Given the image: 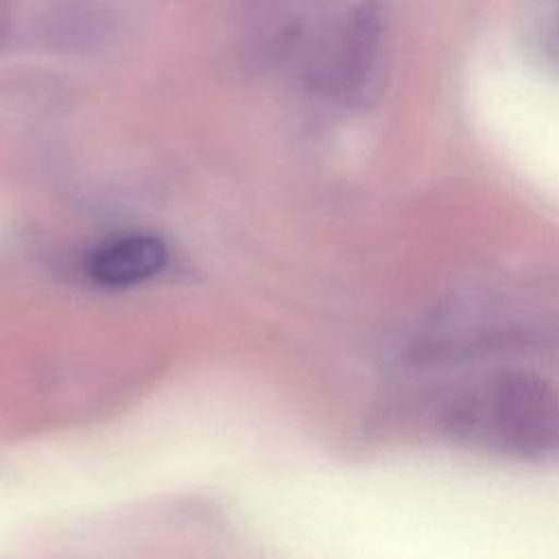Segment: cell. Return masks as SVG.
<instances>
[{
	"label": "cell",
	"mask_w": 559,
	"mask_h": 559,
	"mask_svg": "<svg viewBox=\"0 0 559 559\" xmlns=\"http://www.w3.org/2000/svg\"><path fill=\"white\" fill-rule=\"evenodd\" d=\"M445 421L469 445L544 456L559 448V393L533 376H504L456 400Z\"/></svg>",
	"instance_id": "cell-1"
},
{
	"label": "cell",
	"mask_w": 559,
	"mask_h": 559,
	"mask_svg": "<svg viewBox=\"0 0 559 559\" xmlns=\"http://www.w3.org/2000/svg\"><path fill=\"white\" fill-rule=\"evenodd\" d=\"M168 260L162 238L127 234L107 240L87 258V275L107 288H127L155 277Z\"/></svg>",
	"instance_id": "cell-2"
},
{
	"label": "cell",
	"mask_w": 559,
	"mask_h": 559,
	"mask_svg": "<svg viewBox=\"0 0 559 559\" xmlns=\"http://www.w3.org/2000/svg\"><path fill=\"white\" fill-rule=\"evenodd\" d=\"M376 35H378V20L376 11L371 7H362L347 31V37L343 41V55L338 59V83L345 87H354L362 81L371 55L376 48Z\"/></svg>",
	"instance_id": "cell-3"
},
{
	"label": "cell",
	"mask_w": 559,
	"mask_h": 559,
	"mask_svg": "<svg viewBox=\"0 0 559 559\" xmlns=\"http://www.w3.org/2000/svg\"><path fill=\"white\" fill-rule=\"evenodd\" d=\"M4 37H7V17H4V13L0 9V46L4 44Z\"/></svg>",
	"instance_id": "cell-4"
}]
</instances>
